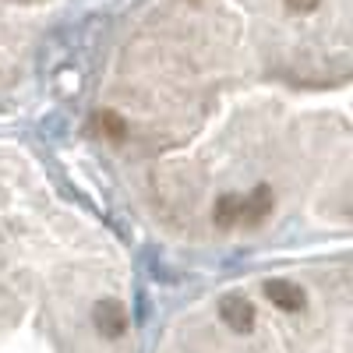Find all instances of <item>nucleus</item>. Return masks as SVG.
<instances>
[{
  "instance_id": "nucleus-2",
  "label": "nucleus",
  "mask_w": 353,
  "mask_h": 353,
  "mask_svg": "<svg viewBox=\"0 0 353 353\" xmlns=\"http://www.w3.org/2000/svg\"><path fill=\"white\" fill-rule=\"evenodd\" d=\"M81 0H0V117H14L46 88Z\"/></svg>"
},
{
  "instance_id": "nucleus-1",
  "label": "nucleus",
  "mask_w": 353,
  "mask_h": 353,
  "mask_svg": "<svg viewBox=\"0 0 353 353\" xmlns=\"http://www.w3.org/2000/svg\"><path fill=\"white\" fill-rule=\"evenodd\" d=\"M78 138L163 237L346 230L353 0H128L85 71Z\"/></svg>"
}]
</instances>
